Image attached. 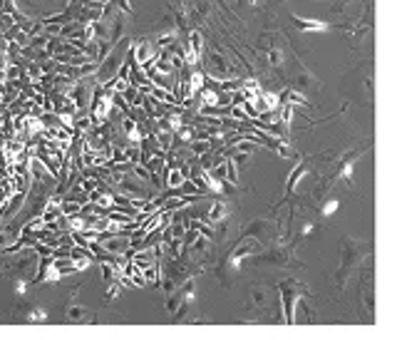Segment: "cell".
Masks as SVG:
<instances>
[{"mask_svg":"<svg viewBox=\"0 0 397 340\" xmlns=\"http://www.w3.org/2000/svg\"><path fill=\"white\" fill-rule=\"evenodd\" d=\"M169 184H172V187L182 184V174H179V172H172V177H169Z\"/></svg>","mask_w":397,"mask_h":340,"instance_id":"cell-4","label":"cell"},{"mask_svg":"<svg viewBox=\"0 0 397 340\" xmlns=\"http://www.w3.org/2000/svg\"><path fill=\"white\" fill-rule=\"evenodd\" d=\"M244 90H246V95H249V97H256V95H259V82H256V80H249V82L244 85Z\"/></svg>","mask_w":397,"mask_h":340,"instance_id":"cell-3","label":"cell"},{"mask_svg":"<svg viewBox=\"0 0 397 340\" xmlns=\"http://www.w3.org/2000/svg\"><path fill=\"white\" fill-rule=\"evenodd\" d=\"M295 25L301 28V30H328L326 23H321V20H303V18H295Z\"/></svg>","mask_w":397,"mask_h":340,"instance_id":"cell-1","label":"cell"},{"mask_svg":"<svg viewBox=\"0 0 397 340\" xmlns=\"http://www.w3.org/2000/svg\"><path fill=\"white\" fill-rule=\"evenodd\" d=\"M109 105H112V102H109V97H102V100L97 102V105H95V115H97V117H107Z\"/></svg>","mask_w":397,"mask_h":340,"instance_id":"cell-2","label":"cell"},{"mask_svg":"<svg viewBox=\"0 0 397 340\" xmlns=\"http://www.w3.org/2000/svg\"><path fill=\"white\" fill-rule=\"evenodd\" d=\"M336 209H338V201H331V204H328L326 209H323V213H326V216H331V213L336 211Z\"/></svg>","mask_w":397,"mask_h":340,"instance_id":"cell-5","label":"cell"},{"mask_svg":"<svg viewBox=\"0 0 397 340\" xmlns=\"http://www.w3.org/2000/svg\"><path fill=\"white\" fill-rule=\"evenodd\" d=\"M204 102H209V105H214V102H216V95H214V92H204Z\"/></svg>","mask_w":397,"mask_h":340,"instance_id":"cell-6","label":"cell"}]
</instances>
